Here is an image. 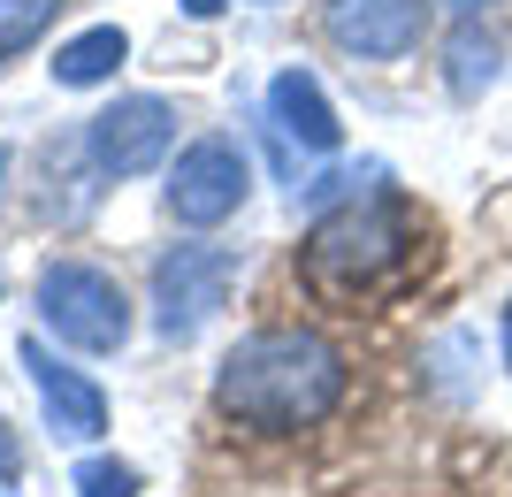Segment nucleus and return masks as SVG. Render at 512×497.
<instances>
[{"label": "nucleus", "mask_w": 512, "mask_h": 497, "mask_svg": "<svg viewBox=\"0 0 512 497\" xmlns=\"http://www.w3.org/2000/svg\"><path fill=\"white\" fill-rule=\"evenodd\" d=\"M0 291H8V276H0Z\"/></svg>", "instance_id": "6ab92c4d"}, {"label": "nucleus", "mask_w": 512, "mask_h": 497, "mask_svg": "<svg viewBox=\"0 0 512 497\" xmlns=\"http://www.w3.org/2000/svg\"><path fill=\"white\" fill-rule=\"evenodd\" d=\"M260 8H268V0H260Z\"/></svg>", "instance_id": "aec40b11"}, {"label": "nucleus", "mask_w": 512, "mask_h": 497, "mask_svg": "<svg viewBox=\"0 0 512 497\" xmlns=\"http://www.w3.org/2000/svg\"><path fill=\"white\" fill-rule=\"evenodd\" d=\"M16 360H23V375H31V390H39V406H46V421H54V436H62V444H92V436L107 429L100 383H85L77 368H62L39 337H23Z\"/></svg>", "instance_id": "6e6552de"}, {"label": "nucleus", "mask_w": 512, "mask_h": 497, "mask_svg": "<svg viewBox=\"0 0 512 497\" xmlns=\"http://www.w3.org/2000/svg\"><path fill=\"white\" fill-rule=\"evenodd\" d=\"M39 314H46V329L77 352H123V337H130L123 283L107 276V268H92V260H54V268H46L39 276Z\"/></svg>", "instance_id": "7ed1b4c3"}, {"label": "nucleus", "mask_w": 512, "mask_h": 497, "mask_svg": "<svg viewBox=\"0 0 512 497\" xmlns=\"http://www.w3.org/2000/svg\"><path fill=\"white\" fill-rule=\"evenodd\" d=\"M505 368H512V306H505Z\"/></svg>", "instance_id": "f3484780"}, {"label": "nucleus", "mask_w": 512, "mask_h": 497, "mask_svg": "<svg viewBox=\"0 0 512 497\" xmlns=\"http://www.w3.org/2000/svg\"><path fill=\"white\" fill-rule=\"evenodd\" d=\"M230 283H237L230 245H176V253H161V268H153V329L169 345H192L199 329L222 314Z\"/></svg>", "instance_id": "20e7f679"}, {"label": "nucleus", "mask_w": 512, "mask_h": 497, "mask_svg": "<svg viewBox=\"0 0 512 497\" xmlns=\"http://www.w3.org/2000/svg\"><path fill=\"white\" fill-rule=\"evenodd\" d=\"M245 207V153L230 138H199L192 153H176V176H169V215L192 222V230H214Z\"/></svg>", "instance_id": "39448f33"}, {"label": "nucleus", "mask_w": 512, "mask_h": 497, "mask_svg": "<svg viewBox=\"0 0 512 497\" xmlns=\"http://www.w3.org/2000/svg\"><path fill=\"white\" fill-rule=\"evenodd\" d=\"M497 77H505V46H497L482 23H459V31H451V54H444V85H451V100H482Z\"/></svg>", "instance_id": "9d476101"}, {"label": "nucleus", "mask_w": 512, "mask_h": 497, "mask_svg": "<svg viewBox=\"0 0 512 497\" xmlns=\"http://www.w3.org/2000/svg\"><path fill=\"white\" fill-rule=\"evenodd\" d=\"M169 138H176V115H169V100H153V92L115 100V108L92 115V130H85L92 161H100L107 176H146L153 161L169 153Z\"/></svg>", "instance_id": "423d86ee"}, {"label": "nucleus", "mask_w": 512, "mask_h": 497, "mask_svg": "<svg viewBox=\"0 0 512 497\" xmlns=\"http://www.w3.org/2000/svg\"><path fill=\"white\" fill-rule=\"evenodd\" d=\"M123 54H130V39L115 31V23H92V31H77V39L54 54V85H107L115 69H123Z\"/></svg>", "instance_id": "9b49d317"}, {"label": "nucleus", "mask_w": 512, "mask_h": 497, "mask_svg": "<svg viewBox=\"0 0 512 497\" xmlns=\"http://www.w3.org/2000/svg\"><path fill=\"white\" fill-rule=\"evenodd\" d=\"M184 8H192V16H214V8H222V0H184Z\"/></svg>", "instance_id": "dca6fc26"}, {"label": "nucleus", "mask_w": 512, "mask_h": 497, "mask_svg": "<svg viewBox=\"0 0 512 497\" xmlns=\"http://www.w3.org/2000/svg\"><path fill=\"white\" fill-rule=\"evenodd\" d=\"M0 482H16V436H8V421H0Z\"/></svg>", "instance_id": "4468645a"}, {"label": "nucleus", "mask_w": 512, "mask_h": 497, "mask_svg": "<svg viewBox=\"0 0 512 497\" xmlns=\"http://www.w3.org/2000/svg\"><path fill=\"white\" fill-rule=\"evenodd\" d=\"M321 23L352 62H398L421 46L428 0H321Z\"/></svg>", "instance_id": "0eeeda50"}, {"label": "nucleus", "mask_w": 512, "mask_h": 497, "mask_svg": "<svg viewBox=\"0 0 512 497\" xmlns=\"http://www.w3.org/2000/svg\"><path fill=\"white\" fill-rule=\"evenodd\" d=\"M413 245H428V222L413 215L398 192H375V199H344L337 215L314 222V238L299 253V276L314 283L321 299H344L360 306L375 291L413 268Z\"/></svg>", "instance_id": "f03ea898"}, {"label": "nucleus", "mask_w": 512, "mask_h": 497, "mask_svg": "<svg viewBox=\"0 0 512 497\" xmlns=\"http://www.w3.org/2000/svg\"><path fill=\"white\" fill-rule=\"evenodd\" d=\"M54 8H62V0H0V62L39 39L46 23H54Z\"/></svg>", "instance_id": "f8f14e48"}, {"label": "nucleus", "mask_w": 512, "mask_h": 497, "mask_svg": "<svg viewBox=\"0 0 512 497\" xmlns=\"http://www.w3.org/2000/svg\"><path fill=\"white\" fill-rule=\"evenodd\" d=\"M0 176H8V153H0Z\"/></svg>", "instance_id": "a211bd4d"}, {"label": "nucleus", "mask_w": 512, "mask_h": 497, "mask_svg": "<svg viewBox=\"0 0 512 497\" xmlns=\"http://www.w3.org/2000/svg\"><path fill=\"white\" fill-rule=\"evenodd\" d=\"M444 8H459V16H482V8H497V0H444Z\"/></svg>", "instance_id": "2eb2a0df"}, {"label": "nucleus", "mask_w": 512, "mask_h": 497, "mask_svg": "<svg viewBox=\"0 0 512 497\" xmlns=\"http://www.w3.org/2000/svg\"><path fill=\"white\" fill-rule=\"evenodd\" d=\"M268 115H276V130H283V138H299L306 153H329L344 138L329 92L314 85V69H276V77H268Z\"/></svg>", "instance_id": "1a4fd4ad"}, {"label": "nucleus", "mask_w": 512, "mask_h": 497, "mask_svg": "<svg viewBox=\"0 0 512 497\" xmlns=\"http://www.w3.org/2000/svg\"><path fill=\"white\" fill-rule=\"evenodd\" d=\"M77 497H138V475L123 459H85L77 467Z\"/></svg>", "instance_id": "ddd939ff"}, {"label": "nucleus", "mask_w": 512, "mask_h": 497, "mask_svg": "<svg viewBox=\"0 0 512 497\" xmlns=\"http://www.w3.org/2000/svg\"><path fill=\"white\" fill-rule=\"evenodd\" d=\"M344 398V360L314 329H253L214 368V413L260 436H291L329 421Z\"/></svg>", "instance_id": "f257e3e1"}]
</instances>
